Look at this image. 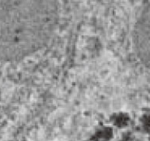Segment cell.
<instances>
[{"label":"cell","mask_w":150,"mask_h":141,"mask_svg":"<svg viewBox=\"0 0 150 141\" xmlns=\"http://www.w3.org/2000/svg\"><path fill=\"white\" fill-rule=\"evenodd\" d=\"M59 14L58 0H0V61H20L46 47Z\"/></svg>","instance_id":"1"},{"label":"cell","mask_w":150,"mask_h":141,"mask_svg":"<svg viewBox=\"0 0 150 141\" xmlns=\"http://www.w3.org/2000/svg\"><path fill=\"white\" fill-rule=\"evenodd\" d=\"M133 41L137 56L150 72V6L139 20L134 29Z\"/></svg>","instance_id":"2"}]
</instances>
